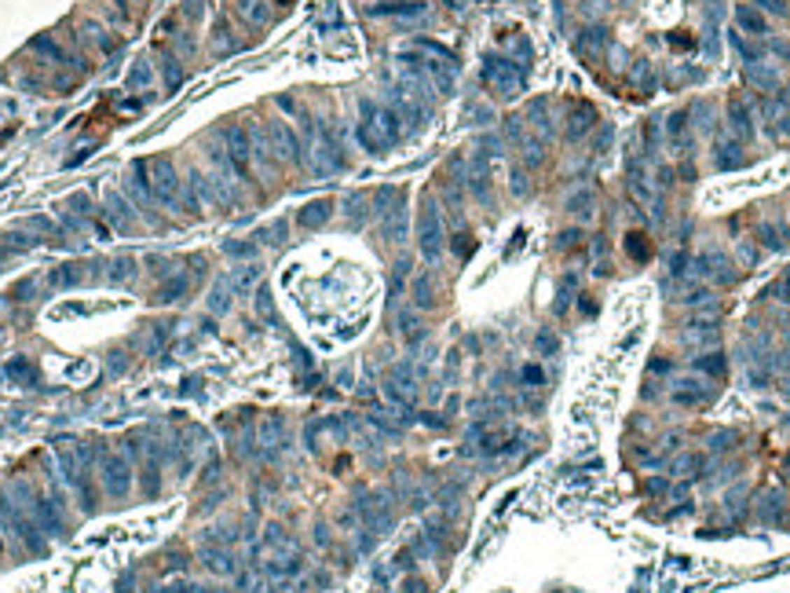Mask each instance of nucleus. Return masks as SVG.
<instances>
[{
  "instance_id": "nucleus-36",
  "label": "nucleus",
  "mask_w": 790,
  "mask_h": 593,
  "mask_svg": "<svg viewBox=\"0 0 790 593\" xmlns=\"http://www.w3.org/2000/svg\"><path fill=\"white\" fill-rule=\"evenodd\" d=\"M732 48H735V52L747 59V67H754V62H761V55H765V48H754V44H747V41L739 37V34H732Z\"/></svg>"
},
{
  "instance_id": "nucleus-27",
  "label": "nucleus",
  "mask_w": 790,
  "mask_h": 593,
  "mask_svg": "<svg viewBox=\"0 0 790 593\" xmlns=\"http://www.w3.org/2000/svg\"><path fill=\"white\" fill-rule=\"evenodd\" d=\"M187 286H190V282H187V275H172V279L157 290V297H154V300H161V304H176V300H180V297L187 293Z\"/></svg>"
},
{
  "instance_id": "nucleus-18",
  "label": "nucleus",
  "mask_w": 790,
  "mask_h": 593,
  "mask_svg": "<svg viewBox=\"0 0 790 593\" xmlns=\"http://www.w3.org/2000/svg\"><path fill=\"white\" fill-rule=\"evenodd\" d=\"M34 517H37V527H44L48 535H62V517L52 498H34Z\"/></svg>"
},
{
  "instance_id": "nucleus-19",
  "label": "nucleus",
  "mask_w": 790,
  "mask_h": 593,
  "mask_svg": "<svg viewBox=\"0 0 790 593\" xmlns=\"http://www.w3.org/2000/svg\"><path fill=\"white\" fill-rule=\"evenodd\" d=\"M410 297H414V308H421V312H428V308H435V304H439V297H435V286H432V275H428V271H421V275L414 279Z\"/></svg>"
},
{
  "instance_id": "nucleus-44",
  "label": "nucleus",
  "mask_w": 790,
  "mask_h": 593,
  "mask_svg": "<svg viewBox=\"0 0 790 593\" xmlns=\"http://www.w3.org/2000/svg\"><path fill=\"white\" fill-rule=\"evenodd\" d=\"M768 297H776V300L790 304V275H783L780 282H772V286H768Z\"/></svg>"
},
{
  "instance_id": "nucleus-55",
  "label": "nucleus",
  "mask_w": 790,
  "mask_h": 593,
  "mask_svg": "<svg viewBox=\"0 0 790 593\" xmlns=\"http://www.w3.org/2000/svg\"><path fill=\"white\" fill-rule=\"evenodd\" d=\"M670 44L673 48H696V41H691V37H677V34H670Z\"/></svg>"
},
{
  "instance_id": "nucleus-35",
  "label": "nucleus",
  "mask_w": 790,
  "mask_h": 593,
  "mask_svg": "<svg viewBox=\"0 0 790 593\" xmlns=\"http://www.w3.org/2000/svg\"><path fill=\"white\" fill-rule=\"evenodd\" d=\"M607 44V29L604 26H593V29H586V37L578 41V52H596V48H604Z\"/></svg>"
},
{
  "instance_id": "nucleus-33",
  "label": "nucleus",
  "mask_w": 790,
  "mask_h": 593,
  "mask_svg": "<svg viewBox=\"0 0 790 593\" xmlns=\"http://www.w3.org/2000/svg\"><path fill=\"white\" fill-rule=\"evenodd\" d=\"M747 81H750V85H757V88H768V92H772V88H780V77L772 74V70H761L757 62H754V67H747Z\"/></svg>"
},
{
  "instance_id": "nucleus-41",
  "label": "nucleus",
  "mask_w": 790,
  "mask_h": 593,
  "mask_svg": "<svg viewBox=\"0 0 790 593\" xmlns=\"http://www.w3.org/2000/svg\"><path fill=\"white\" fill-rule=\"evenodd\" d=\"M535 348L542 351V356H553V351H560V337L553 330H542L538 337H535Z\"/></svg>"
},
{
  "instance_id": "nucleus-24",
  "label": "nucleus",
  "mask_w": 790,
  "mask_h": 593,
  "mask_svg": "<svg viewBox=\"0 0 790 593\" xmlns=\"http://www.w3.org/2000/svg\"><path fill=\"white\" fill-rule=\"evenodd\" d=\"M666 132L673 139V147L688 151V110H673V114L666 118Z\"/></svg>"
},
{
  "instance_id": "nucleus-40",
  "label": "nucleus",
  "mask_w": 790,
  "mask_h": 593,
  "mask_svg": "<svg viewBox=\"0 0 790 593\" xmlns=\"http://www.w3.org/2000/svg\"><path fill=\"white\" fill-rule=\"evenodd\" d=\"M241 15H246L249 22H267V8H264V0H241Z\"/></svg>"
},
{
  "instance_id": "nucleus-13",
  "label": "nucleus",
  "mask_w": 790,
  "mask_h": 593,
  "mask_svg": "<svg viewBox=\"0 0 790 593\" xmlns=\"http://www.w3.org/2000/svg\"><path fill=\"white\" fill-rule=\"evenodd\" d=\"M260 443H264V454L267 458L278 454L282 447H285V421L278 418V414H267V418L260 421Z\"/></svg>"
},
{
  "instance_id": "nucleus-34",
  "label": "nucleus",
  "mask_w": 790,
  "mask_h": 593,
  "mask_svg": "<svg viewBox=\"0 0 790 593\" xmlns=\"http://www.w3.org/2000/svg\"><path fill=\"white\" fill-rule=\"evenodd\" d=\"M285 235H289V223H285V220H275L271 228H260L253 238H260V242H271V246H282Z\"/></svg>"
},
{
  "instance_id": "nucleus-37",
  "label": "nucleus",
  "mask_w": 790,
  "mask_h": 593,
  "mask_svg": "<svg viewBox=\"0 0 790 593\" xmlns=\"http://www.w3.org/2000/svg\"><path fill=\"white\" fill-rule=\"evenodd\" d=\"M209 308H213L216 315H223V312L231 308V286H227V282H223V286H216V290L209 293Z\"/></svg>"
},
{
  "instance_id": "nucleus-53",
  "label": "nucleus",
  "mask_w": 790,
  "mask_h": 593,
  "mask_svg": "<svg viewBox=\"0 0 790 593\" xmlns=\"http://www.w3.org/2000/svg\"><path fill=\"white\" fill-rule=\"evenodd\" d=\"M768 48H772V52H776V55H783V59H790V41H772V44H768Z\"/></svg>"
},
{
  "instance_id": "nucleus-23",
  "label": "nucleus",
  "mask_w": 790,
  "mask_h": 593,
  "mask_svg": "<svg viewBox=\"0 0 790 593\" xmlns=\"http://www.w3.org/2000/svg\"><path fill=\"white\" fill-rule=\"evenodd\" d=\"M369 15H377V19H410V15H425V4H374Z\"/></svg>"
},
{
  "instance_id": "nucleus-26",
  "label": "nucleus",
  "mask_w": 790,
  "mask_h": 593,
  "mask_svg": "<svg viewBox=\"0 0 790 593\" xmlns=\"http://www.w3.org/2000/svg\"><path fill=\"white\" fill-rule=\"evenodd\" d=\"M136 275V260L132 256H114V260L106 264V279L110 282H128Z\"/></svg>"
},
{
  "instance_id": "nucleus-42",
  "label": "nucleus",
  "mask_w": 790,
  "mask_h": 593,
  "mask_svg": "<svg viewBox=\"0 0 790 593\" xmlns=\"http://www.w3.org/2000/svg\"><path fill=\"white\" fill-rule=\"evenodd\" d=\"M520 381L527 384V389H542L545 384V374H542V366H535V363H527L523 370H520Z\"/></svg>"
},
{
  "instance_id": "nucleus-25",
  "label": "nucleus",
  "mask_w": 790,
  "mask_h": 593,
  "mask_svg": "<svg viewBox=\"0 0 790 593\" xmlns=\"http://www.w3.org/2000/svg\"><path fill=\"white\" fill-rule=\"evenodd\" d=\"M696 370H699V374H706V377H724L728 363H724L721 351H703V356H696Z\"/></svg>"
},
{
  "instance_id": "nucleus-29",
  "label": "nucleus",
  "mask_w": 790,
  "mask_h": 593,
  "mask_svg": "<svg viewBox=\"0 0 790 593\" xmlns=\"http://www.w3.org/2000/svg\"><path fill=\"white\" fill-rule=\"evenodd\" d=\"M106 216H110V223L121 231V228H128V205L121 202V195H106Z\"/></svg>"
},
{
  "instance_id": "nucleus-12",
  "label": "nucleus",
  "mask_w": 790,
  "mask_h": 593,
  "mask_svg": "<svg viewBox=\"0 0 790 593\" xmlns=\"http://www.w3.org/2000/svg\"><path fill=\"white\" fill-rule=\"evenodd\" d=\"M706 396H710L706 381L681 377V381L673 384V403H677V407H699V403H706Z\"/></svg>"
},
{
  "instance_id": "nucleus-39",
  "label": "nucleus",
  "mask_w": 790,
  "mask_h": 593,
  "mask_svg": "<svg viewBox=\"0 0 790 593\" xmlns=\"http://www.w3.org/2000/svg\"><path fill=\"white\" fill-rule=\"evenodd\" d=\"M567 213H593V190H574L567 198Z\"/></svg>"
},
{
  "instance_id": "nucleus-30",
  "label": "nucleus",
  "mask_w": 790,
  "mask_h": 593,
  "mask_svg": "<svg viewBox=\"0 0 790 593\" xmlns=\"http://www.w3.org/2000/svg\"><path fill=\"white\" fill-rule=\"evenodd\" d=\"M626 253H630L633 260H648V256H651V242L640 231H630V235H626Z\"/></svg>"
},
{
  "instance_id": "nucleus-14",
  "label": "nucleus",
  "mask_w": 790,
  "mask_h": 593,
  "mask_svg": "<svg viewBox=\"0 0 790 593\" xmlns=\"http://www.w3.org/2000/svg\"><path fill=\"white\" fill-rule=\"evenodd\" d=\"M330 216H333V202H330V198H318V202H308V205H304V209L297 213V223H300L304 231H315V228H322V223H326Z\"/></svg>"
},
{
  "instance_id": "nucleus-52",
  "label": "nucleus",
  "mask_w": 790,
  "mask_h": 593,
  "mask_svg": "<svg viewBox=\"0 0 790 593\" xmlns=\"http://www.w3.org/2000/svg\"><path fill=\"white\" fill-rule=\"evenodd\" d=\"M512 190H516V195H527V183H523V172L520 169L512 172Z\"/></svg>"
},
{
  "instance_id": "nucleus-50",
  "label": "nucleus",
  "mask_w": 790,
  "mask_h": 593,
  "mask_svg": "<svg viewBox=\"0 0 790 593\" xmlns=\"http://www.w3.org/2000/svg\"><path fill=\"white\" fill-rule=\"evenodd\" d=\"M684 271H688V253H677L670 260V275H684Z\"/></svg>"
},
{
  "instance_id": "nucleus-1",
  "label": "nucleus",
  "mask_w": 790,
  "mask_h": 593,
  "mask_svg": "<svg viewBox=\"0 0 790 593\" xmlns=\"http://www.w3.org/2000/svg\"><path fill=\"white\" fill-rule=\"evenodd\" d=\"M417 246H421V256L425 260H439L443 256V216H439V205L432 198L421 202V216H417Z\"/></svg>"
},
{
  "instance_id": "nucleus-59",
  "label": "nucleus",
  "mask_w": 790,
  "mask_h": 593,
  "mask_svg": "<svg viewBox=\"0 0 790 593\" xmlns=\"http://www.w3.org/2000/svg\"><path fill=\"white\" fill-rule=\"evenodd\" d=\"M780 103H783V106H790V85H787L783 92H780Z\"/></svg>"
},
{
  "instance_id": "nucleus-17",
  "label": "nucleus",
  "mask_w": 790,
  "mask_h": 593,
  "mask_svg": "<svg viewBox=\"0 0 790 593\" xmlns=\"http://www.w3.org/2000/svg\"><path fill=\"white\" fill-rule=\"evenodd\" d=\"M596 121V110L589 103H574L571 106V118H567V139H582Z\"/></svg>"
},
{
  "instance_id": "nucleus-47",
  "label": "nucleus",
  "mask_w": 790,
  "mask_h": 593,
  "mask_svg": "<svg viewBox=\"0 0 790 593\" xmlns=\"http://www.w3.org/2000/svg\"><path fill=\"white\" fill-rule=\"evenodd\" d=\"M362 205H366V195H351L348 198V216L351 220H362Z\"/></svg>"
},
{
  "instance_id": "nucleus-9",
  "label": "nucleus",
  "mask_w": 790,
  "mask_h": 593,
  "mask_svg": "<svg viewBox=\"0 0 790 593\" xmlns=\"http://www.w3.org/2000/svg\"><path fill=\"white\" fill-rule=\"evenodd\" d=\"M4 520L15 527V535H19V538L26 542V550H34V553H41V550H44V538L37 535V531H41L37 520H29V517H22V512H15L11 505H4Z\"/></svg>"
},
{
  "instance_id": "nucleus-45",
  "label": "nucleus",
  "mask_w": 790,
  "mask_h": 593,
  "mask_svg": "<svg viewBox=\"0 0 790 593\" xmlns=\"http://www.w3.org/2000/svg\"><path fill=\"white\" fill-rule=\"evenodd\" d=\"M223 253H227V256H253L256 253V242H223Z\"/></svg>"
},
{
  "instance_id": "nucleus-20",
  "label": "nucleus",
  "mask_w": 790,
  "mask_h": 593,
  "mask_svg": "<svg viewBox=\"0 0 790 593\" xmlns=\"http://www.w3.org/2000/svg\"><path fill=\"white\" fill-rule=\"evenodd\" d=\"M88 275H85V267L80 264H62V267H55L52 275H48V286L52 290H73V286H80Z\"/></svg>"
},
{
  "instance_id": "nucleus-15",
  "label": "nucleus",
  "mask_w": 790,
  "mask_h": 593,
  "mask_svg": "<svg viewBox=\"0 0 790 593\" xmlns=\"http://www.w3.org/2000/svg\"><path fill=\"white\" fill-rule=\"evenodd\" d=\"M735 26L743 29V34H754V37H765V34H768L765 11H757L754 4H739V8H735Z\"/></svg>"
},
{
  "instance_id": "nucleus-5",
  "label": "nucleus",
  "mask_w": 790,
  "mask_h": 593,
  "mask_svg": "<svg viewBox=\"0 0 790 593\" xmlns=\"http://www.w3.org/2000/svg\"><path fill=\"white\" fill-rule=\"evenodd\" d=\"M249 158H253V136L241 125H231L227 128V162H231V169H234L238 180H249V176H253Z\"/></svg>"
},
{
  "instance_id": "nucleus-38",
  "label": "nucleus",
  "mask_w": 790,
  "mask_h": 593,
  "mask_svg": "<svg viewBox=\"0 0 790 593\" xmlns=\"http://www.w3.org/2000/svg\"><path fill=\"white\" fill-rule=\"evenodd\" d=\"M161 491V473H157V461H147V469H143V494L154 498Z\"/></svg>"
},
{
  "instance_id": "nucleus-2",
  "label": "nucleus",
  "mask_w": 790,
  "mask_h": 593,
  "mask_svg": "<svg viewBox=\"0 0 790 593\" xmlns=\"http://www.w3.org/2000/svg\"><path fill=\"white\" fill-rule=\"evenodd\" d=\"M147 190L157 205H176L180 198V180H176V169L169 158H150L147 162Z\"/></svg>"
},
{
  "instance_id": "nucleus-31",
  "label": "nucleus",
  "mask_w": 790,
  "mask_h": 593,
  "mask_svg": "<svg viewBox=\"0 0 790 593\" xmlns=\"http://www.w3.org/2000/svg\"><path fill=\"white\" fill-rule=\"evenodd\" d=\"M706 469V458L703 454H681L673 461V473H681V476H699Z\"/></svg>"
},
{
  "instance_id": "nucleus-32",
  "label": "nucleus",
  "mask_w": 790,
  "mask_h": 593,
  "mask_svg": "<svg viewBox=\"0 0 790 593\" xmlns=\"http://www.w3.org/2000/svg\"><path fill=\"white\" fill-rule=\"evenodd\" d=\"M256 279H260V267H241V271H234V275L227 279V286H231V293H246Z\"/></svg>"
},
{
  "instance_id": "nucleus-21",
  "label": "nucleus",
  "mask_w": 790,
  "mask_h": 593,
  "mask_svg": "<svg viewBox=\"0 0 790 593\" xmlns=\"http://www.w3.org/2000/svg\"><path fill=\"white\" fill-rule=\"evenodd\" d=\"M757 242H761L765 249L780 253V249L790 246V228L787 223H761V228H757Z\"/></svg>"
},
{
  "instance_id": "nucleus-56",
  "label": "nucleus",
  "mask_w": 790,
  "mask_h": 593,
  "mask_svg": "<svg viewBox=\"0 0 790 593\" xmlns=\"http://www.w3.org/2000/svg\"><path fill=\"white\" fill-rule=\"evenodd\" d=\"M648 494H666V480H648Z\"/></svg>"
},
{
  "instance_id": "nucleus-61",
  "label": "nucleus",
  "mask_w": 790,
  "mask_h": 593,
  "mask_svg": "<svg viewBox=\"0 0 790 593\" xmlns=\"http://www.w3.org/2000/svg\"><path fill=\"white\" fill-rule=\"evenodd\" d=\"M205 593H223V589H205Z\"/></svg>"
},
{
  "instance_id": "nucleus-28",
  "label": "nucleus",
  "mask_w": 790,
  "mask_h": 593,
  "mask_svg": "<svg viewBox=\"0 0 790 593\" xmlns=\"http://www.w3.org/2000/svg\"><path fill=\"white\" fill-rule=\"evenodd\" d=\"M714 158H717V169H724V172L743 165V154H739L735 143H717V154Z\"/></svg>"
},
{
  "instance_id": "nucleus-49",
  "label": "nucleus",
  "mask_w": 790,
  "mask_h": 593,
  "mask_svg": "<svg viewBox=\"0 0 790 593\" xmlns=\"http://www.w3.org/2000/svg\"><path fill=\"white\" fill-rule=\"evenodd\" d=\"M684 304H703V300H710V290H703V286H696V290H688L684 297H681Z\"/></svg>"
},
{
  "instance_id": "nucleus-11",
  "label": "nucleus",
  "mask_w": 790,
  "mask_h": 593,
  "mask_svg": "<svg viewBox=\"0 0 790 593\" xmlns=\"http://www.w3.org/2000/svg\"><path fill=\"white\" fill-rule=\"evenodd\" d=\"M29 48H34L37 55L52 59V62H59V67H73V70H85V67H80V62H77V59H73V55L66 52V48H62V44L55 41V37H48V34L34 37V41H29Z\"/></svg>"
},
{
  "instance_id": "nucleus-8",
  "label": "nucleus",
  "mask_w": 790,
  "mask_h": 593,
  "mask_svg": "<svg viewBox=\"0 0 790 593\" xmlns=\"http://www.w3.org/2000/svg\"><path fill=\"white\" fill-rule=\"evenodd\" d=\"M267 136H271V143H275V154L278 158H285V162H297V165H304V154H300V139H297V132L289 128L285 121H271L267 125Z\"/></svg>"
},
{
  "instance_id": "nucleus-3",
  "label": "nucleus",
  "mask_w": 790,
  "mask_h": 593,
  "mask_svg": "<svg viewBox=\"0 0 790 593\" xmlns=\"http://www.w3.org/2000/svg\"><path fill=\"white\" fill-rule=\"evenodd\" d=\"M483 81L491 88H498V95H516L523 88V70H520V62H512V59L487 55L483 59Z\"/></svg>"
},
{
  "instance_id": "nucleus-51",
  "label": "nucleus",
  "mask_w": 790,
  "mask_h": 593,
  "mask_svg": "<svg viewBox=\"0 0 790 593\" xmlns=\"http://www.w3.org/2000/svg\"><path fill=\"white\" fill-rule=\"evenodd\" d=\"M754 4H761L772 15H787V0H754Z\"/></svg>"
},
{
  "instance_id": "nucleus-58",
  "label": "nucleus",
  "mask_w": 790,
  "mask_h": 593,
  "mask_svg": "<svg viewBox=\"0 0 790 593\" xmlns=\"http://www.w3.org/2000/svg\"><path fill=\"white\" fill-rule=\"evenodd\" d=\"M407 593H425V582L421 579H407Z\"/></svg>"
},
{
  "instance_id": "nucleus-22",
  "label": "nucleus",
  "mask_w": 790,
  "mask_h": 593,
  "mask_svg": "<svg viewBox=\"0 0 790 593\" xmlns=\"http://www.w3.org/2000/svg\"><path fill=\"white\" fill-rule=\"evenodd\" d=\"M4 374H8L15 384H37V381H41V374H37L34 359H26V356H15V359L4 366Z\"/></svg>"
},
{
  "instance_id": "nucleus-6",
  "label": "nucleus",
  "mask_w": 790,
  "mask_h": 593,
  "mask_svg": "<svg viewBox=\"0 0 790 593\" xmlns=\"http://www.w3.org/2000/svg\"><path fill=\"white\" fill-rule=\"evenodd\" d=\"M696 275H703V279H710V282H721V286H728V282H735L739 275L732 271V260L724 253H703V256H696Z\"/></svg>"
},
{
  "instance_id": "nucleus-57",
  "label": "nucleus",
  "mask_w": 790,
  "mask_h": 593,
  "mask_svg": "<svg viewBox=\"0 0 790 593\" xmlns=\"http://www.w3.org/2000/svg\"><path fill=\"white\" fill-rule=\"evenodd\" d=\"M772 132H783V136H790V114H783V118H780V125H772Z\"/></svg>"
},
{
  "instance_id": "nucleus-46",
  "label": "nucleus",
  "mask_w": 790,
  "mask_h": 593,
  "mask_svg": "<svg viewBox=\"0 0 790 593\" xmlns=\"http://www.w3.org/2000/svg\"><path fill=\"white\" fill-rule=\"evenodd\" d=\"M472 249H476L472 235H454V253H458V256H469Z\"/></svg>"
},
{
  "instance_id": "nucleus-16",
  "label": "nucleus",
  "mask_w": 790,
  "mask_h": 593,
  "mask_svg": "<svg viewBox=\"0 0 790 593\" xmlns=\"http://www.w3.org/2000/svg\"><path fill=\"white\" fill-rule=\"evenodd\" d=\"M728 125H732L735 139H750L754 136V118H750V106L743 99H732L728 103Z\"/></svg>"
},
{
  "instance_id": "nucleus-54",
  "label": "nucleus",
  "mask_w": 790,
  "mask_h": 593,
  "mask_svg": "<svg viewBox=\"0 0 790 593\" xmlns=\"http://www.w3.org/2000/svg\"><path fill=\"white\" fill-rule=\"evenodd\" d=\"M728 440H732V432H717V436L710 440V447H717V451H724V447H728Z\"/></svg>"
},
{
  "instance_id": "nucleus-7",
  "label": "nucleus",
  "mask_w": 790,
  "mask_h": 593,
  "mask_svg": "<svg viewBox=\"0 0 790 593\" xmlns=\"http://www.w3.org/2000/svg\"><path fill=\"white\" fill-rule=\"evenodd\" d=\"M355 136H359V143L369 151V154H381L384 147H388V139H384V132H381V125H377V106L374 103H362V121H359V128H355Z\"/></svg>"
},
{
  "instance_id": "nucleus-4",
  "label": "nucleus",
  "mask_w": 790,
  "mask_h": 593,
  "mask_svg": "<svg viewBox=\"0 0 790 593\" xmlns=\"http://www.w3.org/2000/svg\"><path fill=\"white\" fill-rule=\"evenodd\" d=\"M99 480H103V491L110 494V498H125L128 487H132V469H128L125 454L103 451L99 454Z\"/></svg>"
},
{
  "instance_id": "nucleus-60",
  "label": "nucleus",
  "mask_w": 790,
  "mask_h": 593,
  "mask_svg": "<svg viewBox=\"0 0 790 593\" xmlns=\"http://www.w3.org/2000/svg\"><path fill=\"white\" fill-rule=\"evenodd\" d=\"M8 253H11V249H8V246H0V260H4V256H8Z\"/></svg>"
},
{
  "instance_id": "nucleus-48",
  "label": "nucleus",
  "mask_w": 790,
  "mask_h": 593,
  "mask_svg": "<svg viewBox=\"0 0 790 593\" xmlns=\"http://www.w3.org/2000/svg\"><path fill=\"white\" fill-rule=\"evenodd\" d=\"M256 308H260V315H267V319L275 315V304H271V293H267V290L256 293Z\"/></svg>"
},
{
  "instance_id": "nucleus-43",
  "label": "nucleus",
  "mask_w": 790,
  "mask_h": 593,
  "mask_svg": "<svg viewBox=\"0 0 790 593\" xmlns=\"http://www.w3.org/2000/svg\"><path fill=\"white\" fill-rule=\"evenodd\" d=\"M574 246H582V231H578V228H567V231L556 235V249L567 253V249H574Z\"/></svg>"
},
{
  "instance_id": "nucleus-10",
  "label": "nucleus",
  "mask_w": 790,
  "mask_h": 593,
  "mask_svg": "<svg viewBox=\"0 0 790 593\" xmlns=\"http://www.w3.org/2000/svg\"><path fill=\"white\" fill-rule=\"evenodd\" d=\"M202 564L213 571V575H234L238 571V560L227 546H213V542H205L202 546Z\"/></svg>"
}]
</instances>
